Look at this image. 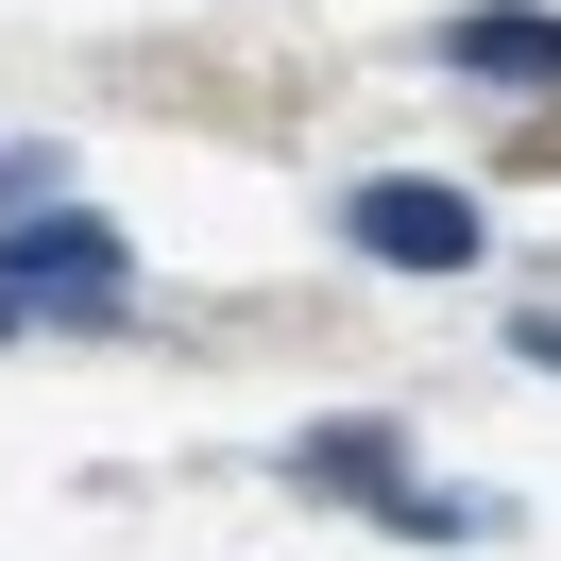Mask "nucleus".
Here are the masks:
<instances>
[{"label":"nucleus","instance_id":"1","mask_svg":"<svg viewBox=\"0 0 561 561\" xmlns=\"http://www.w3.org/2000/svg\"><path fill=\"white\" fill-rule=\"evenodd\" d=\"M341 239L375 255V273H477V239H493V221L459 205L443 171H357V187H341Z\"/></svg>","mask_w":561,"mask_h":561},{"label":"nucleus","instance_id":"2","mask_svg":"<svg viewBox=\"0 0 561 561\" xmlns=\"http://www.w3.org/2000/svg\"><path fill=\"white\" fill-rule=\"evenodd\" d=\"M0 273L35 289V307H119V289H137V255H119V221H85L69 187H51V205L0 239Z\"/></svg>","mask_w":561,"mask_h":561},{"label":"nucleus","instance_id":"3","mask_svg":"<svg viewBox=\"0 0 561 561\" xmlns=\"http://www.w3.org/2000/svg\"><path fill=\"white\" fill-rule=\"evenodd\" d=\"M443 51L477 85H561V18L545 0H477V18H443Z\"/></svg>","mask_w":561,"mask_h":561},{"label":"nucleus","instance_id":"4","mask_svg":"<svg viewBox=\"0 0 561 561\" xmlns=\"http://www.w3.org/2000/svg\"><path fill=\"white\" fill-rule=\"evenodd\" d=\"M289 459H307L323 493H391V425H307Z\"/></svg>","mask_w":561,"mask_h":561},{"label":"nucleus","instance_id":"5","mask_svg":"<svg viewBox=\"0 0 561 561\" xmlns=\"http://www.w3.org/2000/svg\"><path fill=\"white\" fill-rule=\"evenodd\" d=\"M391 527H409V545H477V493H375Z\"/></svg>","mask_w":561,"mask_h":561},{"label":"nucleus","instance_id":"6","mask_svg":"<svg viewBox=\"0 0 561 561\" xmlns=\"http://www.w3.org/2000/svg\"><path fill=\"white\" fill-rule=\"evenodd\" d=\"M51 187H69V171H51V153H35V137H0V221H35V205H51Z\"/></svg>","mask_w":561,"mask_h":561},{"label":"nucleus","instance_id":"7","mask_svg":"<svg viewBox=\"0 0 561 561\" xmlns=\"http://www.w3.org/2000/svg\"><path fill=\"white\" fill-rule=\"evenodd\" d=\"M18 307H35V289H18V273H0V341H18Z\"/></svg>","mask_w":561,"mask_h":561},{"label":"nucleus","instance_id":"8","mask_svg":"<svg viewBox=\"0 0 561 561\" xmlns=\"http://www.w3.org/2000/svg\"><path fill=\"white\" fill-rule=\"evenodd\" d=\"M527 357H545V375H561V323H527Z\"/></svg>","mask_w":561,"mask_h":561}]
</instances>
